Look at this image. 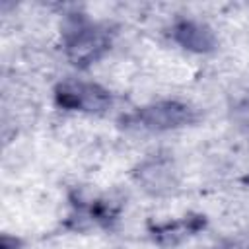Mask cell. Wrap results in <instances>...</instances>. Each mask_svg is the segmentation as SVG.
I'll return each mask as SVG.
<instances>
[{"mask_svg":"<svg viewBox=\"0 0 249 249\" xmlns=\"http://www.w3.org/2000/svg\"><path fill=\"white\" fill-rule=\"evenodd\" d=\"M111 45L109 29L91 23L76 21L72 29L66 31V53L76 66H88L103 56Z\"/></svg>","mask_w":249,"mask_h":249,"instance_id":"1","label":"cell"},{"mask_svg":"<svg viewBox=\"0 0 249 249\" xmlns=\"http://www.w3.org/2000/svg\"><path fill=\"white\" fill-rule=\"evenodd\" d=\"M171 35L181 47L195 51V53H210L216 47V37L212 29L198 21L183 19L173 25Z\"/></svg>","mask_w":249,"mask_h":249,"instance_id":"4","label":"cell"},{"mask_svg":"<svg viewBox=\"0 0 249 249\" xmlns=\"http://www.w3.org/2000/svg\"><path fill=\"white\" fill-rule=\"evenodd\" d=\"M56 103L64 109H80L88 113H101L111 105V95L97 84L62 82L56 88Z\"/></svg>","mask_w":249,"mask_h":249,"instance_id":"3","label":"cell"},{"mask_svg":"<svg viewBox=\"0 0 249 249\" xmlns=\"http://www.w3.org/2000/svg\"><path fill=\"white\" fill-rule=\"evenodd\" d=\"M202 226H204V220L200 216H195V218H185V220H177V222H171V224L156 226L152 231H154V237L160 243L169 245V243H177L183 237L198 231Z\"/></svg>","mask_w":249,"mask_h":249,"instance_id":"5","label":"cell"},{"mask_svg":"<svg viewBox=\"0 0 249 249\" xmlns=\"http://www.w3.org/2000/svg\"><path fill=\"white\" fill-rule=\"evenodd\" d=\"M195 119L196 115L189 105L177 103V101H160V103L138 109L128 119V123L138 124L148 130H169V128L185 126L193 123Z\"/></svg>","mask_w":249,"mask_h":249,"instance_id":"2","label":"cell"}]
</instances>
